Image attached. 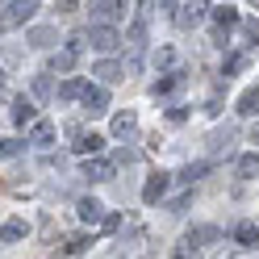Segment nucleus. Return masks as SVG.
<instances>
[{
    "mask_svg": "<svg viewBox=\"0 0 259 259\" xmlns=\"http://www.w3.org/2000/svg\"><path fill=\"white\" fill-rule=\"evenodd\" d=\"M84 180H92V184L113 180V163L109 159H84Z\"/></svg>",
    "mask_w": 259,
    "mask_h": 259,
    "instance_id": "obj_7",
    "label": "nucleus"
},
{
    "mask_svg": "<svg viewBox=\"0 0 259 259\" xmlns=\"http://www.w3.org/2000/svg\"><path fill=\"white\" fill-rule=\"evenodd\" d=\"M205 171H209V163H188V167L180 171V180H184V184H192V180H201Z\"/></svg>",
    "mask_w": 259,
    "mask_h": 259,
    "instance_id": "obj_27",
    "label": "nucleus"
},
{
    "mask_svg": "<svg viewBox=\"0 0 259 259\" xmlns=\"http://www.w3.org/2000/svg\"><path fill=\"white\" fill-rule=\"evenodd\" d=\"M234 242L238 247H259V226L255 222H238L234 226Z\"/></svg>",
    "mask_w": 259,
    "mask_h": 259,
    "instance_id": "obj_16",
    "label": "nucleus"
},
{
    "mask_svg": "<svg viewBox=\"0 0 259 259\" xmlns=\"http://www.w3.org/2000/svg\"><path fill=\"white\" fill-rule=\"evenodd\" d=\"M234 171H238V180H259V151H247V155H238Z\"/></svg>",
    "mask_w": 259,
    "mask_h": 259,
    "instance_id": "obj_12",
    "label": "nucleus"
},
{
    "mask_svg": "<svg viewBox=\"0 0 259 259\" xmlns=\"http://www.w3.org/2000/svg\"><path fill=\"white\" fill-rule=\"evenodd\" d=\"M205 9L209 5H197V0H192V5H171V21L180 25V29H192V25L205 21Z\"/></svg>",
    "mask_w": 259,
    "mask_h": 259,
    "instance_id": "obj_3",
    "label": "nucleus"
},
{
    "mask_svg": "<svg viewBox=\"0 0 259 259\" xmlns=\"http://www.w3.org/2000/svg\"><path fill=\"white\" fill-rule=\"evenodd\" d=\"M125 13V5H117V0H101V5H92V25H109L117 21Z\"/></svg>",
    "mask_w": 259,
    "mask_h": 259,
    "instance_id": "obj_5",
    "label": "nucleus"
},
{
    "mask_svg": "<svg viewBox=\"0 0 259 259\" xmlns=\"http://www.w3.org/2000/svg\"><path fill=\"white\" fill-rule=\"evenodd\" d=\"M155 67L159 71H176V46H159V51H155Z\"/></svg>",
    "mask_w": 259,
    "mask_h": 259,
    "instance_id": "obj_24",
    "label": "nucleus"
},
{
    "mask_svg": "<svg viewBox=\"0 0 259 259\" xmlns=\"http://www.w3.org/2000/svg\"><path fill=\"white\" fill-rule=\"evenodd\" d=\"M88 42L96 46V51H117V46H121V34H117V29H113V25H92L88 29Z\"/></svg>",
    "mask_w": 259,
    "mask_h": 259,
    "instance_id": "obj_4",
    "label": "nucleus"
},
{
    "mask_svg": "<svg viewBox=\"0 0 259 259\" xmlns=\"http://www.w3.org/2000/svg\"><path fill=\"white\" fill-rule=\"evenodd\" d=\"M92 247V234H67L63 238V255H84Z\"/></svg>",
    "mask_w": 259,
    "mask_h": 259,
    "instance_id": "obj_21",
    "label": "nucleus"
},
{
    "mask_svg": "<svg viewBox=\"0 0 259 259\" xmlns=\"http://www.w3.org/2000/svg\"><path fill=\"white\" fill-rule=\"evenodd\" d=\"M34 117H38V105L29 101V96H17V101H13V121L25 125V121H34Z\"/></svg>",
    "mask_w": 259,
    "mask_h": 259,
    "instance_id": "obj_15",
    "label": "nucleus"
},
{
    "mask_svg": "<svg viewBox=\"0 0 259 259\" xmlns=\"http://www.w3.org/2000/svg\"><path fill=\"white\" fill-rule=\"evenodd\" d=\"M34 92H38V96H51V79H46V75H34Z\"/></svg>",
    "mask_w": 259,
    "mask_h": 259,
    "instance_id": "obj_31",
    "label": "nucleus"
},
{
    "mask_svg": "<svg viewBox=\"0 0 259 259\" xmlns=\"http://www.w3.org/2000/svg\"><path fill=\"white\" fill-rule=\"evenodd\" d=\"M147 9L151 5H138V17H134V25H130V34H125L130 46H142V38H147Z\"/></svg>",
    "mask_w": 259,
    "mask_h": 259,
    "instance_id": "obj_14",
    "label": "nucleus"
},
{
    "mask_svg": "<svg viewBox=\"0 0 259 259\" xmlns=\"http://www.w3.org/2000/svg\"><path fill=\"white\" fill-rule=\"evenodd\" d=\"M213 25L222 29V34H226V29H234V25H238V9H234V5H218V9H213Z\"/></svg>",
    "mask_w": 259,
    "mask_h": 259,
    "instance_id": "obj_17",
    "label": "nucleus"
},
{
    "mask_svg": "<svg viewBox=\"0 0 259 259\" xmlns=\"http://www.w3.org/2000/svg\"><path fill=\"white\" fill-rule=\"evenodd\" d=\"M71 67H75V55H71V51L51 55V75H71Z\"/></svg>",
    "mask_w": 259,
    "mask_h": 259,
    "instance_id": "obj_22",
    "label": "nucleus"
},
{
    "mask_svg": "<svg viewBox=\"0 0 259 259\" xmlns=\"http://www.w3.org/2000/svg\"><path fill=\"white\" fill-rule=\"evenodd\" d=\"M29 142H34V147H51V142H55V125H51V121H34Z\"/></svg>",
    "mask_w": 259,
    "mask_h": 259,
    "instance_id": "obj_19",
    "label": "nucleus"
},
{
    "mask_svg": "<svg viewBox=\"0 0 259 259\" xmlns=\"http://www.w3.org/2000/svg\"><path fill=\"white\" fill-rule=\"evenodd\" d=\"M167 188H171V176H167V171H155L151 180H147V188H142V201H147V205H155Z\"/></svg>",
    "mask_w": 259,
    "mask_h": 259,
    "instance_id": "obj_6",
    "label": "nucleus"
},
{
    "mask_svg": "<svg viewBox=\"0 0 259 259\" xmlns=\"http://www.w3.org/2000/svg\"><path fill=\"white\" fill-rule=\"evenodd\" d=\"M21 147H25V142H21V138H5V142H0V155H5V159H9V155H17Z\"/></svg>",
    "mask_w": 259,
    "mask_h": 259,
    "instance_id": "obj_30",
    "label": "nucleus"
},
{
    "mask_svg": "<svg viewBox=\"0 0 259 259\" xmlns=\"http://www.w3.org/2000/svg\"><path fill=\"white\" fill-rule=\"evenodd\" d=\"M176 88H184V71H180V67L167 71L163 79H155V84H151V96H167V92H176Z\"/></svg>",
    "mask_w": 259,
    "mask_h": 259,
    "instance_id": "obj_10",
    "label": "nucleus"
},
{
    "mask_svg": "<svg viewBox=\"0 0 259 259\" xmlns=\"http://www.w3.org/2000/svg\"><path fill=\"white\" fill-rule=\"evenodd\" d=\"M242 67H247V55H230V59L222 63V75L230 79V75H234V71H242Z\"/></svg>",
    "mask_w": 259,
    "mask_h": 259,
    "instance_id": "obj_26",
    "label": "nucleus"
},
{
    "mask_svg": "<svg viewBox=\"0 0 259 259\" xmlns=\"http://www.w3.org/2000/svg\"><path fill=\"white\" fill-rule=\"evenodd\" d=\"M138 134V117H134V109H125V113H117V117H113V138H134Z\"/></svg>",
    "mask_w": 259,
    "mask_h": 259,
    "instance_id": "obj_9",
    "label": "nucleus"
},
{
    "mask_svg": "<svg viewBox=\"0 0 259 259\" xmlns=\"http://www.w3.org/2000/svg\"><path fill=\"white\" fill-rule=\"evenodd\" d=\"M242 38L247 46H259V21H242Z\"/></svg>",
    "mask_w": 259,
    "mask_h": 259,
    "instance_id": "obj_28",
    "label": "nucleus"
},
{
    "mask_svg": "<svg viewBox=\"0 0 259 259\" xmlns=\"http://www.w3.org/2000/svg\"><path fill=\"white\" fill-rule=\"evenodd\" d=\"M71 147H75V155H84V159H96V155L105 151V134H79V138L71 142Z\"/></svg>",
    "mask_w": 259,
    "mask_h": 259,
    "instance_id": "obj_8",
    "label": "nucleus"
},
{
    "mask_svg": "<svg viewBox=\"0 0 259 259\" xmlns=\"http://www.w3.org/2000/svg\"><path fill=\"white\" fill-rule=\"evenodd\" d=\"M29 42H34V46H51L55 34H51V29H29Z\"/></svg>",
    "mask_w": 259,
    "mask_h": 259,
    "instance_id": "obj_29",
    "label": "nucleus"
},
{
    "mask_svg": "<svg viewBox=\"0 0 259 259\" xmlns=\"http://www.w3.org/2000/svg\"><path fill=\"white\" fill-rule=\"evenodd\" d=\"M0 238H5V242H17V238H25V222H21V218H9L5 226H0Z\"/></svg>",
    "mask_w": 259,
    "mask_h": 259,
    "instance_id": "obj_25",
    "label": "nucleus"
},
{
    "mask_svg": "<svg viewBox=\"0 0 259 259\" xmlns=\"http://www.w3.org/2000/svg\"><path fill=\"white\" fill-rule=\"evenodd\" d=\"M75 209H79V218H84V222H92V226L109 218V213H105V205L96 201V197H79V205H75Z\"/></svg>",
    "mask_w": 259,
    "mask_h": 259,
    "instance_id": "obj_11",
    "label": "nucleus"
},
{
    "mask_svg": "<svg viewBox=\"0 0 259 259\" xmlns=\"http://www.w3.org/2000/svg\"><path fill=\"white\" fill-rule=\"evenodd\" d=\"M92 75H101L105 84H117V79H121L125 71H121V63H113V59H105V63H96V67H92Z\"/></svg>",
    "mask_w": 259,
    "mask_h": 259,
    "instance_id": "obj_20",
    "label": "nucleus"
},
{
    "mask_svg": "<svg viewBox=\"0 0 259 259\" xmlns=\"http://www.w3.org/2000/svg\"><path fill=\"white\" fill-rule=\"evenodd\" d=\"M251 142H259V130H255V134H251Z\"/></svg>",
    "mask_w": 259,
    "mask_h": 259,
    "instance_id": "obj_32",
    "label": "nucleus"
},
{
    "mask_svg": "<svg viewBox=\"0 0 259 259\" xmlns=\"http://www.w3.org/2000/svg\"><path fill=\"white\" fill-rule=\"evenodd\" d=\"M213 242H222V230L218 226H192V230L176 242V251H171V259H197L201 251H209Z\"/></svg>",
    "mask_w": 259,
    "mask_h": 259,
    "instance_id": "obj_1",
    "label": "nucleus"
},
{
    "mask_svg": "<svg viewBox=\"0 0 259 259\" xmlns=\"http://www.w3.org/2000/svg\"><path fill=\"white\" fill-rule=\"evenodd\" d=\"M34 13H38V5L34 0H17V5H5V13H0V34H9V29H21V25H29L34 21Z\"/></svg>",
    "mask_w": 259,
    "mask_h": 259,
    "instance_id": "obj_2",
    "label": "nucleus"
},
{
    "mask_svg": "<svg viewBox=\"0 0 259 259\" xmlns=\"http://www.w3.org/2000/svg\"><path fill=\"white\" fill-rule=\"evenodd\" d=\"M84 79H79V75H71V79H63V84H59V101H75V96H84Z\"/></svg>",
    "mask_w": 259,
    "mask_h": 259,
    "instance_id": "obj_23",
    "label": "nucleus"
},
{
    "mask_svg": "<svg viewBox=\"0 0 259 259\" xmlns=\"http://www.w3.org/2000/svg\"><path fill=\"white\" fill-rule=\"evenodd\" d=\"M84 109H88V113H105V109H109V92L96 88V84H88V88H84Z\"/></svg>",
    "mask_w": 259,
    "mask_h": 259,
    "instance_id": "obj_13",
    "label": "nucleus"
},
{
    "mask_svg": "<svg viewBox=\"0 0 259 259\" xmlns=\"http://www.w3.org/2000/svg\"><path fill=\"white\" fill-rule=\"evenodd\" d=\"M234 109L242 113V117H255V113H259V88H247V92L234 101Z\"/></svg>",
    "mask_w": 259,
    "mask_h": 259,
    "instance_id": "obj_18",
    "label": "nucleus"
}]
</instances>
